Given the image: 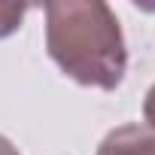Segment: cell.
Wrapping results in <instances>:
<instances>
[{"mask_svg":"<svg viewBox=\"0 0 155 155\" xmlns=\"http://www.w3.org/2000/svg\"><path fill=\"white\" fill-rule=\"evenodd\" d=\"M46 52L85 88L116 91L128 70L122 25L104 0H49Z\"/></svg>","mask_w":155,"mask_h":155,"instance_id":"1","label":"cell"},{"mask_svg":"<svg viewBox=\"0 0 155 155\" xmlns=\"http://www.w3.org/2000/svg\"><path fill=\"white\" fill-rule=\"evenodd\" d=\"M97 155H155V128L146 122L119 125L101 140Z\"/></svg>","mask_w":155,"mask_h":155,"instance_id":"2","label":"cell"},{"mask_svg":"<svg viewBox=\"0 0 155 155\" xmlns=\"http://www.w3.org/2000/svg\"><path fill=\"white\" fill-rule=\"evenodd\" d=\"M28 15V6L25 3H0V40L15 34L21 28V18Z\"/></svg>","mask_w":155,"mask_h":155,"instance_id":"3","label":"cell"},{"mask_svg":"<svg viewBox=\"0 0 155 155\" xmlns=\"http://www.w3.org/2000/svg\"><path fill=\"white\" fill-rule=\"evenodd\" d=\"M143 119L149 128H155V85L146 91V101H143Z\"/></svg>","mask_w":155,"mask_h":155,"instance_id":"4","label":"cell"},{"mask_svg":"<svg viewBox=\"0 0 155 155\" xmlns=\"http://www.w3.org/2000/svg\"><path fill=\"white\" fill-rule=\"evenodd\" d=\"M0 155H18V149L12 146V140H6L3 134H0Z\"/></svg>","mask_w":155,"mask_h":155,"instance_id":"5","label":"cell"}]
</instances>
